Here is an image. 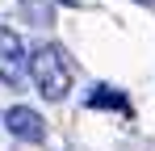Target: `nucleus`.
I'll return each mask as SVG.
<instances>
[{
	"label": "nucleus",
	"mask_w": 155,
	"mask_h": 151,
	"mask_svg": "<svg viewBox=\"0 0 155 151\" xmlns=\"http://www.w3.org/2000/svg\"><path fill=\"white\" fill-rule=\"evenodd\" d=\"M29 76L38 84V92L46 101H63L71 92V80H76V67L67 59V50L54 46V42H42V46L29 50Z\"/></svg>",
	"instance_id": "1"
},
{
	"label": "nucleus",
	"mask_w": 155,
	"mask_h": 151,
	"mask_svg": "<svg viewBox=\"0 0 155 151\" xmlns=\"http://www.w3.org/2000/svg\"><path fill=\"white\" fill-rule=\"evenodd\" d=\"M25 76H29V50H25V42H21L8 25H0V84L21 88Z\"/></svg>",
	"instance_id": "2"
},
{
	"label": "nucleus",
	"mask_w": 155,
	"mask_h": 151,
	"mask_svg": "<svg viewBox=\"0 0 155 151\" xmlns=\"http://www.w3.org/2000/svg\"><path fill=\"white\" fill-rule=\"evenodd\" d=\"M4 126H8V134H17V139H25V143H42L46 139V122L25 109V105H13V109H4Z\"/></svg>",
	"instance_id": "3"
},
{
	"label": "nucleus",
	"mask_w": 155,
	"mask_h": 151,
	"mask_svg": "<svg viewBox=\"0 0 155 151\" xmlns=\"http://www.w3.org/2000/svg\"><path fill=\"white\" fill-rule=\"evenodd\" d=\"M92 109H126V97L117 92V88H109V84H97L92 88V97H88Z\"/></svg>",
	"instance_id": "4"
},
{
	"label": "nucleus",
	"mask_w": 155,
	"mask_h": 151,
	"mask_svg": "<svg viewBox=\"0 0 155 151\" xmlns=\"http://www.w3.org/2000/svg\"><path fill=\"white\" fill-rule=\"evenodd\" d=\"M143 4H151V0H143Z\"/></svg>",
	"instance_id": "5"
}]
</instances>
